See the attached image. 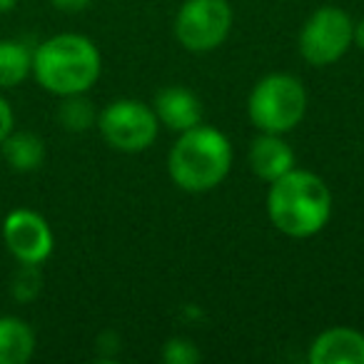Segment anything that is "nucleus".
Wrapping results in <instances>:
<instances>
[{
  "instance_id": "obj_1",
  "label": "nucleus",
  "mask_w": 364,
  "mask_h": 364,
  "mask_svg": "<svg viewBox=\"0 0 364 364\" xmlns=\"http://www.w3.org/2000/svg\"><path fill=\"white\" fill-rule=\"evenodd\" d=\"M267 215L274 228L287 237H312L329 223L332 193L319 175L292 167L269 182Z\"/></svg>"
},
{
  "instance_id": "obj_2",
  "label": "nucleus",
  "mask_w": 364,
  "mask_h": 364,
  "mask_svg": "<svg viewBox=\"0 0 364 364\" xmlns=\"http://www.w3.org/2000/svg\"><path fill=\"white\" fill-rule=\"evenodd\" d=\"M232 167V145L218 127L195 125L180 132L167 157L172 182L185 193H208L223 185Z\"/></svg>"
},
{
  "instance_id": "obj_3",
  "label": "nucleus",
  "mask_w": 364,
  "mask_h": 364,
  "mask_svg": "<svg viewBox=\"0 0 364 364\" xmlns=\"http://www.w3.org/2000/svg\"><path fill=\"white\" fill-rule=\"evenodd\" d=\"M100 50L77 33L53 36L33 53V75L53 95H80L100 77Z\"/></svg>"
},
{
  "instance_id": "obj_4",
  "label": "nucleus",
  "mask_w": 364,
  "mask_h": 364,
  "mask_svg": "<svg viewBox=\"0 0 364 364\" xmlns=\"http://www.w3.org/2000/svg\"><path fill=\"white\" fill-rule=\"evenodd\" d=\"M247 112L257 130L284 135L307 115V90L294 75L272 73L255 85Z\"/></svg>"
},
{
  "instance_id": "obj_5",
  "label": "nucleus",
  "mask_w": 364,
  "mask_h": 364,
  "mask_svg": "<svg viewBox=\"0 0 364 364\" xmlns=\"http://www.w3.org/2000/svg\"><path fill=\"white\" fill-rule=\"evenodd\" d=\"M97 127L112 150L132 155V152L147 150L155 142L160 120H157L155 110L147 107L145 102L122 97V100L110 102L97 115Z\"/></svg>"
},
{
  "instance_id": "obj_6",
  "label": "nucleus",
  "mask_w": 364,
  "mask_h": 364,
  "mask_svg": "<svg viewBox=\"0 0 364 364\" xmlns=\"http://www.w3.org/2000/svg\"><path fill=\"white\" fill-rule=\"evenodd\" d=\"M232 8L228 0H185L175 18V36L185 50L210 53L228 41Z\"/></svg>"
},
{
  "instance_id": "obj_7",
  "label": "nucleus",
  "mask_w": 364,
  "mask_h": 364,
  "mask_svg": "<svg viewBox=\"0 0 364 364\" xmlns=\"http://www.w3.org/2000/svg\"><path fill=\"white\" fill-rule=\"evenodd\" d=\"M354 43V23L342 8L324 6L309 16L299 33V55L309 65H332Z\"/></svg>"
},
{
  "instance_id": "obj_8",
  "label": "nucleus",
  "mask_w": 364,
  "mask_h": 364,
  "mask_svg": "<svg viewBox=\"0 0 364 364\" xmlns=\"http://www.w3.org/2000/svg\"><path fill=\"white\" fill-rule=\"evenodd\" d=\"M6 247L18 262L43 264L53 252V230L43 215L33 210H13L3 223Z\"/></svg>"
},
{
  "instance_id": "obj_9",
  "label": "nucleus",
  "mask_w": 364,
  "mask_h": 364,
  "mask_svg": "<svg viewBox=\"0 0 364 364\" xmlns=\"http://www.w3.org/2000/svg\"><path fill=\"white\" fill-rule=\"evenodd\" d=\"M312 364H364V334L352 327L324 329L309 347Z\"/></svg>"
},
{
  "instance_id": "obj_10",
  "label": "nucleus",
  "mask_w": 364,
  "mask_h": 364,
  "mask_svg": "<svg viewBox=\"0 0 364 364\" xmlns=\"http://www.w3.org/2000/svg\"><path fill=\"white\" fill-rule=\"evenodd\" d=\"M155 115L160 125H167L175 132H185L190 127L200 125L205 117L203 102L193 90L180 85L162 87L155 97Z\"/></svg>"
},
{
  "instance_id": "obj_11",
  "label": "nucleus",
  "mask_w": 364,
  "mask_h": 364,
  "mask_svg": "<svg viewBox=\"0 0 364 364\" xmlns=\"http://www.w3.org/2000/svg\"><path fill=\"white\" fill-rule=\"evenodd\" d=\"M250 165L252 172L264 182H274L294 167V152L282 135H272V132H262L257 140L252 142L250 150Z\"/></svg>"
},
{
  "instance_id": "obj_12",
  "label": "nucleus",
  "mask_w": 364,
  "mask_h": 364,
  "mask_svg": "<svg viewBox=\"0 0 364 364\" xmlns=\"http://www.w3.org/2000/svg\"><path fill=\"white\" fill-rule=\"evenodd\" d=\"M36 352V332L21 317H0V364H26Z\"/></svg>"
},
{
  "instance_id": "obj_13",
  "label": "nucleus",
  "mask_w": 364,
  "mask_h": 364,
  "mask_svg": "<svg viewBox=\"0 0 364 364\" xmlns=\"http://www.w3.org/2000/svg\"><path fill=\"white\" fill-rule=\"evenodd\" d=\"M0 150L6 162L16 172H33L46 162V142L36 132H11L6 140L0 142Z\"/></svg>"
},
{
  "instance_id": "obj_14",
  "label": "nucleus",
  "mask_w": 364,
  "mask_h": 364,
  "mask_svg": "<svg viewBox=\"0 0 364 364\" xmlns=\"http://www.w3.org/2000/svg\"><path fill=\"white\" fill-rule=\"evenodd\" d=\"M33 70V55L23 43L0 41V90L16 87Z\"/></svg>"
},
{
  "instance_id": "obj_15",
  "label": "nucleus",
  "mask_w": 364,
  "mask_h": 364,
  "mask_svg": "<svg viewBox=\"0 0 364 364\" xmlns=\"http://www.w3.org/2000/svg\"><path fill=\"white\" fill-rule=\"evenodd\" d=\"M58 120L65 130L70 132H85L87 127L97 125V112L90 100L80 95H65L58 107Z\"/></svg>"
},
{
  "instance_id": "obj_16",
  "label": "nucleus",
  "mask_w": 364,
  "mask_h": 364,
  "mask_svg": "<svg viewBox=\"0 0 364 364\" xmlns=\"http://www.w3.org/2000/svg\"><path fill=\"white\" fill-rule=\"evenodd\" d=\"M43 289V274H41V264H31V262H21L18 272L11 279V294L18 302H33V299L41 294Z\"/></svg>"
},
{
  "instance_id": "obj_17",
  "label": "nucleus",
  "mask_w": 364,
  "mask_h": 364,
  "mask_svg": "<svg viewBox=\"0 0 364 364\" xmlns=\"http://www.w3.org/2000/svg\"><path fill=\"white\" fill-rule=\"evenodd\" d=\"M162 359L170 364H195V362H200V352L190 339L175 337V339H170V342H165Z\"/></svg>"
},
{
  "instance_id": "obj_18",
  "label": "nucleus",
  "mask_w": 364,
  "mask_h": 364,
  "mask_svg": "<svg viewBox=\"0 0 364 364\" xmlns=\"http://www.w3.org/2000/svg\"><path fill=\"white\" fill-rule=\"evenodd\" d=\"M13 122H16V117H13V107L8 105L6 97H0V142L6 140V137L13 132Z\"/></svg>"
},
{
  "instance_id": "obj_19",
  "label": "nucleus",
  "mask_w": 364,
  "mask_h": 364,
  "mask_svg": "<svg viewBox=\"0 0 364 364\" xmlns=\"http://www.w3.org/2000/svg\"><path fill=\"white\" fill-rule=\"evenodd\" d=\"M53 6L60 8V11H68V13H77V11H85L90 6L92 0H50Z\"/></svg>"
},
{
  "instance_id": "obj_20",
  "label": "nucleus",
  "mask_w": 364,
  "mask_h": 364,
  "mask_svg": "<svg viewBox=\"0 0 364 364\" xmlns=\"http://www.w3.org/2000/svg\"><path fill=\"white\" fill-rule=\"evenodd\" d=\"M354 43L364 50V18L354 26Z\"/></svg>"
},
{
  "instance_id": "obj_21",
  "label": "nucleus",
  "mask_w": 364,
  "mask_h": 364,
  "mask_svg": "<svg viewBox=\"0 0 364 364\" xmlns=\"http://www.w3.org/2000/svg\"><path fill=\"white\" fill-rule=\"evenodd\" d=\"M16 3H18V0H0V13L13 11V8H16Z\"/></svg>"
}]
</instances>
